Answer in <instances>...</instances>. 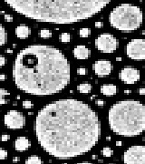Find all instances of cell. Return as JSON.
<instances>
[{
	"label": "cell",
	"mask_w": 145,
	"mask_h": 164,
	"mask_svg": "<svg viewBox=\"0 0 145 164\" xmlns=\"http://www.w3.org/2000/svg\"><path fill=\"white\" fill-rule=\"evenodd\" d=\"M35 131L45 151L65 160L83 155L94 148L101 136V123L97 113L86 103L60 99L39 110Z\"/></svg>",
	"instance_id": "obj_1"
},
{
	"label": "cell",
	"mask_w": 145,
	"mask_h": 164,
	"mask_svg": "<svg viewBox=\"0 0 145 164\" xmlns=\"http://www.w3.org/2000/svg\"><path fill=\"white\" fill-rule=\"evenodd\" d=\"M70 64L57 48L31 45L22 49L15 59L13 78L26 93L47 96L58 93L70 82Z\"/></svg>",
	"instance_id": "obj_2"
},
{
	"label": "cell",
	"mask_w": 145,
	"mask_h": 164,
	"mask_svg": "<svg viewBox=\"0 0 145 164\" xmlns=\"http://www.w3.org/2000/svg\"><path fill=\"white\" fill-rule=\"evenodd\" d=\"M15 11L35 20L72 24L87 19L111 0H5Z\"/></svg>",
	"instance_id": "obj_3"
},
{
	"label": "cell",
	"mask_w": 145,
	"mask_h": 164,
	"mask_svg": "<svg viewBox=\"0 0 145 164\" xmlns=\"http://www.w3.org/2000/svg\"><path fill=\"white\" fill-rule=\"evenodd\" d=\"M108 120L115 134L123 137L138 136L145 130V106L136 100L119 101L111 107Z\"/></svg>",
	"instance_id": "obj_4"
},
{
	"label": "cell",
	"mask_w": 145,
	"mask_h": 164,
	"mask_svg": "<svg viewBox=\"0 0 145 164\" xmlns=\"http://www.w3.org/2000/svg\"><path fill=\"white\" fill-rule=\"evenodd\" d=\"M112 27L122 31H132L141 27L142 12L140 8L131 4H122L113 8L110 14Z\"/></svg>",
	"instance_id": "obj_5"
},
{
	"label": "cell",
	"mask_w": 145,
	"mask_h": 164,
	"mask_svg": "<svg viewBox=\"0 0 145 164\" xmlns=\"http://www.w3.org/2000/svg\"><path fill=\"white\" fill-rule=\"evenodd\" d=\"M123 161L124 164H145V147L135 145L127 149Z\"/></svg>",
	"instance_id": "obj_6"
},
{
	"label": "cell",
	"mask_w": 145,
	"mask_h": 164,
	"mask_svg": "<svg viewBox=\"0 0 145 164\" xmlns=\"http://www.w3.org/2000/svg\"><path fill=\"white\" fill-rule=\"evenodd\" d=\"M95 47L104 53H112L119 47V41L111 34H102L95 39Z\"/></svg>",
	"instance_id": "obj_7"
},
{
	"label": "cell",
	"mask_w": 145,
	"mask_h": 164,
	"mask_svg": "<svg viewBox=\"0 0 145 164\" xmlns=\"http://www.w3.org/2000/svg\"><path fill=\"white\" fill-rule=\"evenodd\" d=\"M126 53L130 58L142 60L145 58V40L142 38L132 39L126 46Z\"/></svg>",
	"instance_id": "obj_8"
},
{
	"label": "cell",
	"mask_w": 145,
	"mask_h": 164,
	"mask_svg": "<svg viewBox=\"0 0 145 164\" xmlns=\"http://www.w3.org/2000/svg\"><path fill=\"white\" fill-rule=\"evenodd\" d=\"M4 123L8 129L18 130L25 125V117L22 112L17 110H10L4 117Z\"/></svg>",
	"instance_id": "obj_9"
},
{
	"label": "cell",
	"mask_w": 145,
	"mask_h": 164,
	"mask_svg": "<svg viewBox=\"0 0 145 164\" xmlns=\"http://www.w3.org/2000/svg\"><path fill=\"white\" fill-rule=\"evenodd\" d=\"M120 78L125 84H134L140 80V71L133 68H124L120 72Z\"/></svg>",
	"instance_id": "obj_10"
},
{
	"label": "cell",
	"mask_w": 145,
	"mask_h": 164,
	"mask_svg": "<svg viewBox=\"0 0 145 164\" xmlns=\"http://www.w3.org/2000/svg\"><path fill=\"white\" fill-rule=\"evenodd\" d=\"M112 63L109 60H98L93 65L94 73L99 77L107 76L112 71Z\"/></svg>",
	"instance_id": "obj_11"
},
{
	"label": "cell",
	"mask_w": 145,
	"mask_h": 164,
	"mask_svg": "<svg viewBox=\"0 0 145 164\" xmlns=\"http://www.w3.org/2000/svg\"><path fill=\"white\" fill-rule=\"evenodd\" d=\"M90 50L83 45L76 46L74 49V56L77 59H86L90 57Z\"/></svg>",
	"instance_id": "obj_12"
},
{
	"label": "cell",
	"mask_w": 145,
	"mask_h": 164,
	"mask_svg": "<svg viewBox=\"0 0 145 164\" xmlns=\"http://www.w3.org/2000/svg\"><path fill=\"white\" fill-rule=\"evenodd\" d=\"M30 146L31 142L26 137H18L15 141V148L17 151H26L30 148Z\"/></svg>",
	"instance_id": "obj_13"
},
{
	"label": "cell",
	"mask_w": 145,
	"mask_h": 164,
	"mask_svg": "<svg viewBox=\"0 0 145 164\" xmlns=\"http://www.w3.org/2000/svg\"><path fill=\"white\" fill-rule=\"evenodd\" d=\"M30 34H31V30H30V28L27 26L20 25L16 28V35L18 38L25 39L28 38Z\"/></svg>",
	"instance_id": "obj_14"
},
{
	"label": "cell",
	"mask_w": 145,
	"mask_h": 164,
	"mask_svg": "<svg viewBox=\"0 0 145 164\" xmlns=\"http://www.w3.org/2000/svg\"><path fill=\"white\" fill-rule=\"evenodd\" d=\"M117 91H118L117 87L113 84H105L101 87V92L107 97L113 96L115 93H117Z\"/></svg>",
	"instance_id": "obj_15"
},
{
	"label": "cell",
	"mask_w": 145,
	"mask_h": 164,
	"mask_svg": "<svg viewBox=\"0 0 145 164\" xmlns=\"http://www.w3.org/2000/svg\"><path fill=\"white\" fill-rule=\"evenodd\" d=\"M77 90L81 93L86 94L89 93L91 90H92V86L89 83H83L77 86Z\"/></svg>",
	"instance_id": "obj_16"
},
{
	"label": "cell",
	"mask_w": 145,
	"mask_h": 164,
	"mask_svg": "<svg viewBox=\"0 0 145 164\" xmlns=\"http://www.w3.org/2000/svg\"><path fill=\"white\" fill-rule=\"evenodd\" d=\"M7 40V34L5 31V27L0 25V47H2L3 45L5 44V42Z\"/></svg>",
	"instance_id": "obj_17"
},
{
	"label": "cell",
	"mask_w": 145,
	"mask_h": 164,
	"mask_svg": "<svg viewBox=\"0 0 145 164\" xmlns=\"http://www.w3.org/2000/svg\"><path fill=\"white\" fill-rule=\"evenodd\" d=\"M9 95V92L5 89H0V105L3 104H7V97Z\"/></svg>",
	"instance_id": "obj_18"
},
{
	"label": "cell",
	"mask_w": 145,
	"mask_h": 164,
	"mask_svg": "<svg viewBox=\"0 0 145 164\" xmlns=\"http://www.w3.org/2000/svg\"><path fill=\"white\" fill-rule=\"evenodd\" d=\"M26 164H43V161H42L40 157L33 155V156H30L26 161Z\"/></svg>",
	"instance_id": "obj_19"
},
{
	"label": "cell",
	"mask_w": 145,
	"mask_h": 164,
	"mask_svg": "<svg viewBox=\"0 0 145 164\" xmlns=\"http://www.w3.org/2000/svg\"><path fill=\"white\" fill-rule=\"evenodd\" d=\"M39 35L41 38H49L52 36V32L49 29H42L39 32Z\"/></svg>",
	"instance_id": "obj_20"
},
{
	"label": "cell",
	"mask_w": 145,
	"mask_h": 164,
	"mask_svg": "<svg viewBox=\"0 0 145 164\" xmlns=\"http://www.w3.org/2000/svg\"><path fill=\"white\" fill-rule=\"evenodd\" d=\"M59 39L61 42H64V43H66V42H70L71 40V36L68 33H63L60 35Z\"/></svg>",
	"instance_id": "obj_21"
},
{
	"label": "cell",
	"mask_w": 145,
	"mask_h": 164,
	"mask_svg": "<svg viewBox=\"0 0 145 164\" xmlns=\"http://www.w3.org/2000/svg\"><path fill=\"white\" fill-rule=\"evenodd\" d=\"M102 155H104V157H111L113 153V151L111 148H109V147H104V149H102Z\"/></svg>",
	"instance_id": "obj_22"
},
{
	"label": "cell",
	"mask_w": 145,
	"mask_h": 164,
	"mask_svg": "<svg viewBox=\"0 0 145 164\" xmlns=\"http://www.w3.org/2000/svg\"><path fill=\"white\" fill-rule=\"evenodd\" d=\"M90 34H91L90 28H86V27L80 29V31H79V35L82 36V38H87V36H88Z\"/></svg>",
	"instance_id": "obj_23"
},
{
	"label": "cell",
	"mask_w": 145,
	"mask_h": 164,
	"mask_svg": "<svg viewBox=\"0 0 145 164\" xmlns=\"http://www.w3.org/2000/svg\"><path fill=\"white\" fill-rule=\"evenodd\" d=\"M23 108H26V109H30V108H32L34 107L33 105V103L30 101V100H25V101H23Z\"/></svg>",
	"instance_id": "obj_24"
},
{
	"label": "cell",
	"mask_w": 145,
	"mask_h": 164,
	"mask_svg": "<svg viewBox=\"0 0 145 164\" xmlns=\"http://www.w3.org/2000/svg\"><path fill=\"white\" fill-rule=\"evenodd\" d=\"M7 158V151L4 149H0V160H5Z\"/></svg>",
	"instance_id": "obj_25"
},
{
	"label": "cell",
	"mask_w": 145,
	"mask_h": 164,
	"mask_svg": "<svg viewBox=\"0 0 145 164\" xmlns=\"http://www.w3.org/2000/svg\"><path fill=\"white\" fill-rule=\"evenodd\" d=\"M77 74L78 75H85L86 74V69H83V68L78 69H77Z\"/></svg>",
	"instance_id": "obj_26"
},
{
	"label": "cell",
	"mask_w": 145,
	"mask_h": 164,
	"mask_svg": "<svg viewBox=\"0 0 145 164\" xmlns=\"http://www.w3.org/2000/svg\"><path fill=\"white\" fill-rule=\"evenodd\" d=\"M5 19L7 20V22H12V21H13V17H12L11 15L5 14Z\"/></svg>",
	"instance_id": "obj_27"
},
{
	"label": "cell",
	"mask_w": 145,
	"mask_h": 164,
	"mask_svg": "<svg viewBox=\"0 0 145 164\" xmlns=\"http://www.w3.org/2000/svg\"><path fill=\"white\" fill-rule=\"evenodd\" d=\"M5 62H7L5 58L4 57H2V56H0V68H1V67H3L5 64Z\"/></svg>",
	"instance_id": "obj_28"
},
{
	"label": "cell",
	"mask_w": 145,
	"mask_h": 164,
	"mask_svg": "<svg viewBox=\"0 0 145 164\" xmlns=\"http://www.w3.org/2000/svg\"><path fill=\"white\" fill-rule=\"evenodd\" d=\"M10 136L9 135H2L1 136V141H9Z\"/></svg>",
	"instance_id": "obj_29"
},
{
	"label": "cell",
	"mask_w": 145,
	"mask_h": 164,
	"mask_svg": "<svg viewBox=\"0 0 145 164\" xmlns=\"http://www.w3.org/2000/svg\"><path fill=\"white\" fill-rule=\"evenodd\" d=\"M95 103H96V104H97L98 106H100V107H102V106H104V100H97Z\"/></svg>",
	"instance_id": "obj_30"
},
{
	"label": "cell",
	"mask_w": 145,
	"mask_h": 164,
	"mask_svg": "<svg viewBox=\"0 0 145 164\" xmlns=\"http://www.w3.org/2000/svg\"><path fill=\"white\" fill-rule=\"evenodd\" d=\"M102 26H104V24H102V22H96V23H95V27H98V28L102 27Z\"/></svg>",
	"instance_id": "obj_31"
},
{
	"label": "cell",
	"mask_w": 145,
	"mask_h": 164,
	"mask_svg": "<svg viewBox=\"0 0 145 164\" xmlns=\"http://www.w3.org/2000/svg\"><path fill=\"white\" fill-rule=\"evenodd\" d=\"M139 93H140L141 95H144L145 94V88H141L140 89H139Z\"/></svg>",
	"instance_id": "obj_32"
},
{
	"label": "cell",
	"mask_w": 145,
	"mask_h": 164,
	"mask_svg": "<svg viewBox=\"0 0 145 164\" xmlns=\"http://www.w3.org/2000/svg\"><path fill=\"white\" fill-rule=\"evenodd\" d=\"M5 78H7V76H5V75H4V74H1V75H0V80H1V81L5 80Z\"/></svg>",
	"instance_id": "obj_33"
},
{
	"label": "cell",
	"mask_w": 145,
	"mask_h": 164,
	"mask_svg": "<svg viewBox=\"0 0 145 164\" xmlns=\"http://www.w3.org/2000/svg\"><path fill=\"white\" fill-rule=\"evenodd\" d=\"M19 160H20L19 157H15L14 159H13V161L14 162H17V161H19Z\"/></svg>",
	"instance_id": "obj_34"
},
{
	"label": "cell",
	"mask_w": 145,
	"mask_h": 164,
	"mask_svg": "<svg viewBox=\"0 0 145 164\" xmlns=\"http://www.w3.org/2000/svg\"><path fill=\"white\" fill-rule=\"evenodd\" d=\"M116 145L118 146V147H121V146L123 145V142H122V141H117V142H116Z\"/></svg>",
	"instance_id": "obj_35"
},
{
	"label": "cell",
	"mask_w": 145,
	"mask_h": 164,
	"mask_svg": "<svg viewBox=\"0 0 145 164\" xmlns=\"http://www.w3.org/2000/svg\"><path fill=\"white\" fill-rule=\"evenodd\" d=\"M77 164H93L91 162H80V163H77Z\"/></svg>",
	"instance_id": "obj_36"
},
{
	"label": "cell",
	"mask_w": 145,
	"mask_h": 164,
	"mask_svg": "<svg viewBox=\"0 0 145 164\" xmlns=\"http://www.w3.org/2000/svg\"><path fill=\"white\" fill-rule=\"evenodd\" d=\"M106 141H111V137H110V136L106 137Z\"/></svg>",
	"instance_id": "obj_37"
},
{
	"label": "cell",
	"mask_w": 145,
	"mask_h": 164,
	"mask_svg": "<svg viewBox=\"0 0 145 164\" xmlns=\"http://www.w3.org/2000/svg\"><path fill=\"white\" fill-rule=\"evenodd\" d=\"M116 60H117V61H121V60H122V58H117Z\"/></svg>",
	"instance_id": "obj_38"
},
{
	"label": "cell",
	"mask_w": 145,
	"mask_h": 164,
	"mask_svg": "<svg viewBox=\"0 0 145 164\" xmlns=\"http://www.w3.org/2000/svg\"><path fill=\"white\" fill-rule=\"evenodd\" d=\"M7 53H12L13 51H12L11 49H7Z\"/></svg>",
	"instance_id": "obj_39"
},
{
	"label": "cell",
	"mask_w": 145,
	"mask_h": 164,
	"mask_svg": "<svg viewBox=\"0 0 145 164\" xmlns=\"http://www.w3.org/2000/svg\"><path fill=\"white\" fill-rule=\"evenodd\" d=\"M93 159L94 160V159H97V156H96V155H94L93 156Z\"/></svg>",
	"instance_id": "obj_40"
},
{
	"label": "cell",
	"mask_w": 145,
	"mask_h": 164,
	"mask_svg": "<svg viewBox=\"0 0 145 164\" xmlns=\"http://www.w3.org/2000/svg\"><path fill=\"white\" fill-rule=\"evenodd\" d=\"M144 69H145V66H144Z\"/></svg>",
	"instance_id": "obj_41"
}]
</instances>
